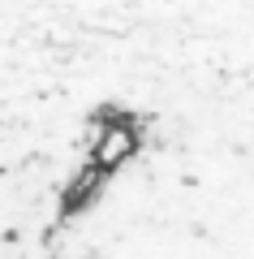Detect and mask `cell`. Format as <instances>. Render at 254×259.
<instances>
[{
  "instance_id": "cell-1",
  "label": "cell",
  "mask_w": 254,
  "mask_h": 259,
  "mask_svg": "<svg viewBox=\"0 0 254 259\" xmlns=\"http://www.w3.org/2000/svg\"><path fill=\"white\" fill-rule=\"evenodd\" d=\"M121 143L47 0H0V259H35Z\"/></svg>"
}]
</instances>
